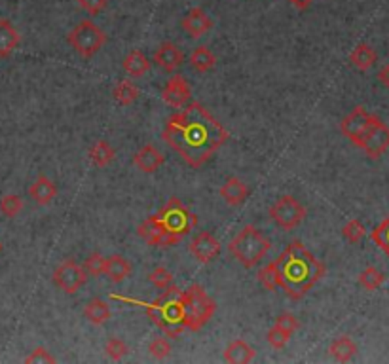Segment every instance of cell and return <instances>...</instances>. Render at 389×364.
<instances>
[{"mask_svg": "<svg viewBox=\"0 0 389 364\" xmlns=\"http://www.w3.org/2000/svg\"><path fill=\"white\" fill-rule=\"evenodd\" d=\"M29 196L37 205H50L57 196V186L46 174H39L37 181L29 186Z\"/></svg>", "mask_w": 389, "mask_h": 364, "instance_id": "cell-19", "label": "cell"}, {"mask_svg": "<svg viewBox=\"0 0 389 364\" xmlns=\"http://www.w3.org/2000/svg\"><path fill=\"white\" fill-rule=\"evenodd\" d=\"M161 99H163V103L175 106V108H183V106L188 105L192 99V90L188 80L183 74L171 76L168 83L161 88Z\"/></svg>", "mask_w": 389, "mask_h": 364, "instance_id": "cell-13", "label": "cell"}, {"mask_svg": "<svg viewBox=\"0 0 389 364\" xmlns=\"http://www.w3.org/2000/svg\"><path fill=\"white\" fill-rule=\"evenodd\" d=\"M148 351H150V355H152L154 358L163 361V358H168V356L171 355L173 347H171V341H169L166 336H158V338H154V340L150 341Z\"/></svg>", "mask_w": 389, "mask_h": 364, "instance_id": "cell-35", "label": "cell"}, {"mask_svg": "<svg viewBox=\"0 0 389 364\" xmlns=\"http://www.w3.org/2000/svg\"><path fill=\"white\" fill-rule=\"evenodd\" d=\"M184 53L179 50V46L173 42H161L160 48L154 52V63L166 70V72H173L177 68L183 65Z\"/></svg>", "mask_w": 389, "mask_h": 364, "instance_id": "cell-16", "label": "cell"}, {"mask_svg": "<svg viewBox=\"0 0 389 364\" xmlns=\"http://www.w3.org/2000/svg\"><path fill=\"white\" fill-rule=\"evenodd\" d=\"M112 95H114L116 103H120L122 106H130L141 97V90H139L135 83L130 82V80H120V82L116 83Z\"/></svg>", "mask_w": 389, "mask_h": 364, "instance_id": "cell-29", "label": "cell"}, {"mask_svg": "<svg viewBox=\"0 0 389 364\" xmlns=\"http://www.w3.org/2000/svg\"><path fill=\"white\" fill-rule=\"evenodd\" d=\"M376 61H378V53L374 52V48H370L368 44H359L357 48L350 53V63L357 68V70H361V72L372 68Z\"/></svg>", "mask_w": 389, "mask_h": 364, "instance_id": "cell-27", "label": "cell"}, {"mask_svg": "<svg viewBox=\"0 0 389 364\" xmlns=\"http://www.w3.org/2000/svg\"><path fill=\"white\" fill-rule=\"evenodd\" d=\"M67 40H69L72 50L80 57L90 59V57H93L95 53L99 52L103 46L107 44V34L92 19H84V21H80L74 29L70 30Z\"/></svg>", "mask_w": 389, "mask_h": 364, "instance_id": "cell-7", "label": "cell"}, {"mask_svg": "<svg viewBox=\"0 0 389 364\" xmlns=\"http://www.w3.org/2000/svg\"><path fill=\"white\" fill-rule=\"evenodd\" d=\"M105 264H107V258L103 256L101 252H92V254L84 260L82 267H84V272L88 273V275L101 277V275H105Z\"/></svg>", "mask_w": 389, "mask_h": 364, "instance_id": "cell-32", "label": "cell"}, {"mask_svg": "<svg viewBox=\"0 0 389 364\" xmlns=\"http://www.w3.org/2000/svg\"><path fill=\"white\" fill-rule=\"evenodd\" d=\"M270 219L281 230H295L306 219V207L292 196H283L270 207Z\"/></svg>", "mask_w": 389, "mask_h": 364, "instance_id": "cell-8", "label": "cell"}, {"mask_svg": "<svg viewBox=\"0 0 389 364\" xmlns=\"http://www.w3.org/2000/svg\"><path fill=\"white\" fill-rule=\"evenodd\" d=\"M88 156H90V161H92L95 167H107L116 156V150L112 148V144L105 141V139H101L97 143L93 144L90 152H88Z\"/></svg>", "mask_w": 389, "mask_h": 364, "instance_id": "cell-28", "label": "cell"}, {"mask_svg": "<svg viewBox=\"0 0 389 364\" xmlns=\"http://www.w3.org/2000/svg\"><path fill=\"white\" fill-rule=\"evenodd\" d=\"M192 256L201 264H209L221 254V241L211 232H199L190 243Z\"/></svg>", "mask_w": 389, "mask_h": 364, "instance_id": "cell-14", "label": "cell"}, {"mask_svg": "<svg viewBox=\"0 0 389 364\" xmlns=\"http://www.w3.org/2000/svg\"><path fill=\"white\" fill-rule=\"evenodd\" d=\"M290 336L287 332H283V330H279L277 326H272L270 330H268L266 334V341L272 345V347L275 349H283L287 343H289Z\"/></svg>", "mask_w": 389, "mask_h": 364, "instance_id": "cell-40", "label": "cell"}, {"mask_svg": "<svg viewBox=\"0 0 389 364\" xmlns=\"http://www.w3.org/2000/svg\"><path fill=\"white\" fill-rule=\"evenodd\" d=\"M23 209V199L17 194H6L0 197V212L8 219H16L17 214Z\"/></svg>", "mask_w": 389, "mask_h": 364, "instance_id": "cell-31", "label": "cell"}, {"mask_svg": "<svg viewBox=\"0 0 389 364\" xmlns=\"http://www.w3.org/2000/svg\"><path fill=\"white\" fill-rule=\"evenodd\" d=\"M156 219L169 234L177 235V237L188 235L192 232V228L198 224L196 214H192L190 209L175 196L169 199L161 211L156 212Z\"/></svg>", "mask_w": 389, "mask_h": 364, "instance_id": "cell-6", "label": "cell"}, {"mask_svg": "<svg viewBox=\"0 0 389 364\" xmlns=\"http://www.w3.org/2000/svg\"><path fill=\"white\" fill-rule=\"evenodd\" d=\"M166 161V156L161 154L154 144H145L137 150V154L133 156V163L137 165L139 171L143 173H156Z\"/></svg>", "mask_w": 389, "mask_h": 364, "instance_id": "cell-17", "label": "cell"}, {"mask_svg": "<svg viewBox=\"0 0 389 364\" xmlns=\"http://www.w3.org/2000/svg\"><path fill=\"white\" fill-rule=\"evenodd\" d=\"M355 146H359L361 150H365V154L370 159H378L389 148V125H386L376 116L372 125L366 129L365 135L359 139Z\"/></svg>", "mask_w": 389, "mask_h": 364, "instance_id": "cell-10", "label": "cell"}, {"mask_svg": "<svg viewBox=\"0 0 389 364\" xmlns=\"http://www.w3.org/2000/svg\"><path fill=\"white\" fill-rule=\"evenodd\" d=\"M107 2L108 0H78L80 8L92 15H99L107 8Z\"/></svg>", "mask_w": 389, "mask_h": 364, "instance_id": "cell-42", "label": "cell"}, {"mask_svg": "<svg viewBox=\"0 0 389 364\" xmlns=\"http://www.w3.org/2000/svg\"><path fill=\"white\" fill-rule=\"evenodd\" d=\"M290 2H292V6L298 8L300 12H304V10L310 8V4H312L313 0H290Z\"/></svg>", "mask_w": 389, "mask_h": 364, "instance_id": "cell-44", "label": "cell"}, {"mask_svg": "<svg viewBox=\"0 0 389 364\" xmlns=\"http://www.w3.org/2000/svg\"><path fill=\"white\" fill-rule=\"evenodd\" d=\"M105 275L112 283H123L131 275V264L120 254H112L107 258L105 264Z\"/></svg>", "mask_w": 389, "mask_h": 364, "instance_id": "cell-24", "label": "cell"}, {"mask_svg": "<svg viewBox=\"0 0 389 364\" xmlns=\"http://www.w3.org/2000/svg\"><path fill=\"white\" fill-rule=\"evenodd\" d=\"M274 264L277 288H283L290 300H302L325 275V264L300 241H290Z\"/></svg>", "mask_w": 389, "mask_h": 364, "instance_id": "cell-2", "label": "cell"}, {"mask_svg": "<svg viewBox=\"0 0 389 364\" xmlns=\"http://www.w3.org/2000/svg\"><path fill=\"white\" fill-rule=\"evenodd\" d=\"M84 317L92 323V325H105L107 321H110L112 317V311L103 298H92L88 300V303L84 305Z\"/></svg>", "mask_w": 389, "mask_h": 364, "instance_id": "cell-21", "label": "cell"}, {"mask_svg": "<svg viewBox=\"0 0 389 364\" xmlns=\"http://www.w3.org/2000/svg\"><path fill=\"white\" fill-rule=\"evenodd\" d=\"M25 363L27 364H40V363L54 364L55 356L52 355L46 347H37L34 351H31V355L25 356Z\"/></svg>", "mask_w": 389, "mask_h": 364, "instance_id": "cell-41", "label": "cell"}, {"mask_svg": "<svg viewBox=\"0 0 389 364\" xmlns=\"http://www.w3.org/2000/svg\"><path fill=\"white\" fill-rule=\"evenodd\" d=\"M272 249V241L260 232L259 228L245 226L239 234L228 243V250L243 267H255L262 258L266 256L268 250Z\"/></svg>", "mask_w": 389, "mask_h": 364, "instance_id": "cell-4", "label": "cell"}, {"mask_svg": "<svg viewBox=\"0 0 389 364\" xmlns=\"http://www.w3.org/2000/svg\"><path fill=\"white\" fill-rule=\"evenodd\" d=\"M374 120H376L374 114L368 112L363 106H355V108L342 120L340 131H342V135L346 136V139H350L351 143L357 144L359 139L365 135V131L372 125Z\"/></svg>", "mask_w": 389, "mask_h": 364, "instance_id": "cell-12", "label": "cell"}, {"mask_svg": "<svg viewBox=\"0 0 389 364\" xmlns=\"http://www.w3.org/2000/svg\"><path fill=\"white\" fill-rule=\"evenodd\" d=\"M370 237H372V241L389 256V216L374 228Z\"/></svg>", "mask_w": 389, "mask_h": 364, "instance_id": "cell-37", "label": "cell"}, {"mask_svg": "<svg viewBox=\"0 0 389 364\" xmlns=\"http://www.w3.org/2000/svg\"><path fill=\"white\" fill-rule=\"evenodd\" d=\"M224 358H226V363L232 364H247L255 358V349L245 340H234L230 341L228 347L224 351Z\"/></svg>", "mask_w": 389, "mask_h": 364, "instance_id": "cell-23", "label": "cell"}, {"mask_svg": "<svg viewBox=\"0 0 389 364\" xmlns=\"http://www.w3.org/2000/svg\"><path fill=\"white\" fill-rule=\"evenodd\" d=\"M274 326H277L279 330H283V332H287L289 336H292V334L300 328V321H298L292 313H281L279 317L275 318Z\"/></svg>", "mask_w": 389, "mask_h": 364, "instance_id": "cell-39", "label": "cell"}, {"mask_svg": "<svg viewBox=\"0 0 389 364\" xmlns=\"http://www.w3.org/2000/svg\"><path fill=\"white\" fill-rule=\"evenodd\" d=\"M181 27L190 38H201L213 27V21L201 8H192L190 12L183 17Z\"/></svg>", "mask_w": 389, "mask_h": 364, "instance_id": "cell-15", "label": "cell"}, {"mask_svg": "<svg viewBox=\"0 0 389 364\" xmlns=\"http://www.w3.org/2000/svg\"><path fill=\"white\" fill-rule=\"evenodd\" d=\"M105 353L110 361H122L123 356L130 353V349H128V343L120 338H108L105 343Z\"/></svg>", "mask_w": 389, "mask_h": 364, "instance_id": "cell-34", "label": "cell"}, {"mask_svg": "<svg viewBox=\"0 0 389 364\" xmlns=\"http://www.w3.org/2000/svg\"><path fill=\"white\" fill-rule=\"evenodd\" d=\"M122 67L126 70V74L131 78H141L150 70V63L145 57V53L141 50H131L122 61Z\"/></svg>", "mask_w": 389, "mask_h": 364, "instance_id": "cell-22", "label": "cell"}, {"mask_svg": "<svg viewBox=\"0 0 389 364\" xmlns=\"http://www.w3.org/2000/svg\"><path fill=\"white\" fill-rule=\"evenodd\" d=\"M342 235L348 239L350 243H359L363 237L366 235V230H365V226H363V222L361 220H357V219H353V220H350L348 224H343V228H342Z\"/></svg>", "mask_w": 389, "mask_h": 364, "instance_id": "cell-36", "label": "cell"}, {"mask_svg": "<svg viewBox=\"0 0 389 364\" xmlns=\"http://www.w3.org/2000/svg\"><path fill=\"white\" fill-rule=\"evenodd\" d=\"M137 235L141 239H145L148 245L152 247H160V249H168V247H173L177 243H181L183 237H177V235H171L161 226L156 214H150L148 219L143 220L137 226Z\"/></svg>", "mask_w": 389, "mask_h": 364, "instance_id": "cell-11", "label": "cell"}, {"mask_svg": "<svg viewBox=\"0 0 389 364\" xmlns=\"http://www.w3.org/2000/svg\"><path fill=\"white\" fill-rule=\"evenodd\" d=\"M88 281V273L84 272V267L77 264L72 258L63 260L61 264L55 267L54 272V285L57 288H61L65 294H74L80 288L84 287Z\"/></svg>", "mask_w": 389, "mask_h": 364, "instance_id": "cell-9", "label": "cell"}, {"mask_svg": "<svg viewBox=\"0 0 389 364\" xmlns=\"http://www.w3.org/2000/svg\"><path fill=\"white\" fill-rule=\"evenodd\" d=\"M257 277H259L260 285L264 288H268V290H275V288H277V273H275L274 262H270V264H266L264 267H260Z\"/></svg>", "mask_w": 389, "mask_h": 364, "instance_id": "cell-38", "label": "cell"}, {"mask_svg": "<svg viewBox=\"0 0 389 364\" xmlns=\"http://www.w3.org/2000/svg\"><path fill=\"white\" fill-rule=\"evenodd\" d=\"M163 141L192 169L206 165L213 154L228 141V131L201 103H188L181 112L169 116L163 125Z\"/></svg>", "mask_w": 389, "mask_h": 364, "instance_id": "cell-1", "label": "cell"}, {"mask_svg": "<svg viewBox=\"0 0 389 364\" xmlns=\"http://www.w3.org/2000/svg\"><path fill=\"white\" fill-rule=\"evenodd\" d=\"M378 80H380L381 85H383L386 90H389V63L378 72Z\"/></svg>", "mask_w": 389, "mask_h": 364, "instance_id": "cell-43", "label": "cell"}, {"mask_svg": "<svg viewBox=\"0 0 389 364\" xmlns=\"http://www.w3.org/2000/svg\"><path fill=\"white\" fill-rule=\"evenodd\" d=\"M188 61H190L192 70H196V72H211L217 67V57L207 46H198L190 53V59Z\"/></svg>", "mask_w": 389, "mask_h": 364, "instance_id": "cell-25", "label": "cell"}, {"mask_svg": "<svg viewBox=\"0 0 389 364\" xmlns=\"http://www.w3.org/2000/svg\"><path fill=\"white\" fill-rule=\"evenodd\" d=\"M0 250H2V243H0Z\"/></svg>", "mask_w": 389, "mask_h": 364, "instance_id": "cell-45", "label": "cell"}, {"mask_svg": "<svg viewBox=\"0 0 389 364\" xmlns=\"http://www.w3.org/2000/svg\"><path fill=\"white\" fill-rule=\"evenodd\" d=\"M19 32L8 19H0V59L12 55V52L19 46Z\"/></svg>", "mask_w": 389, "mask_h": 364, "instance_id": "cell-20", "label": "cell"}, {"mask_svg": "<svg viewBox=\"0 0 389 364\" xmlns=\"http://www.w3.org/2000/svg\"><path fill=\"white\" fill-rule=\"evenodd\" d=\"M181 292L183 290L171 285V287L163 288V292L146 307V315L152 318L154 325L158 326L168 338H179L186 330Z\"/></svg>", "mask_w": 389, "mask_h": 364, "instance_id": "cell-3", "label": "cell"}, {"mask_svg": "<svg viewBox=\"0 0 389 364\" xmlns=\"http://www.w3.org/2000/svg\"><path fill=\"white\" fill-rule=\"evenodd\" d=\"M148 283L154 285L156 288H168L173 285V273L169 272L168 267H163V265H158V267H154L152 272L148 273Z\"/></svg>", "mask_w": 389, "mask_h": 364, "instance_id": "cell-33", "label": "cell"}, {"mask_svg": "<svg viewBox=\"0 0 389 364\" xmlns=\"http://www.w3.org/2000/svg\"><path fill=\"white\" fill-rule=\"evenodd\" d=\"M383 281H386V275L378 270V267H374V265H368L365 267L361 275H359V285L365 288V290H376V288H380L383 285Z\"/></svg>", "mask_w": 389, "mask_h": 364, "instance_id": "cell-30", "label": "cell"}, {"mask_svg": "<svg viewBox=\"0 0 389 364\" xmlns=\"http://www.w3.org/2000/svg\"><path fill=\"white\" fill-rule=\"evenodd\" d=\"M330 355L335 356V361L338 363H350L351 358L357 353V343L351 340L350 336H340L330 343Z\"/></svg>", "mask_w": 389, "mask_h": 364, "instance_id": "cell-26", "label": "cell"}, {"mask_svg": "<svg viewBox=\"0 0 389 364\" xmlns=\"http://www.w3.org/2000/svg\"><path fill=\"white\" fill-rule=\"evenodd\" d=\"M221 197L230 207H239V205H243L247 201L249 188L239 176H230L228 181L221 186Z\"/></svg>", "mask_w": 389, "mask_h": 364, "instance_id": "cell-18", "label": "cell"}, {"mask_svg": "<svg viewBox=\"0 0 389 364\" xmlns=\"http://www.w3.org/2000/svg\"><path fill=\"white\" fill-rule=\"evenodd\" d=\"M181 300H183L184 328L192 332L201 330L217 311V302L207 294L201 285H190L186 290H183Z\"/></svg>", "mask_w": 389, "mask_h": 364, "instance_id": "cell-5", "label": "cell"}]
</instances>
